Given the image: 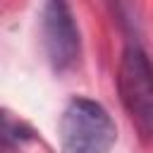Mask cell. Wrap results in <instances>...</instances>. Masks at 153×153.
<instances>
[{
  "instance_id": "obj_1",
  "label": "cell",
  "mask_w": 153,
  "mask_h": 153,
  "mask_svg": "<svg viewBox=\"0 0 153 153\" xmlns=\"http://www.w3.org/2000/svg\"><path fill=\"white\" fill-rule=\"evenodd\" d=\"M62 153H110L117 129L108 110L91 98H72L60 117Z\"/></svg>"
},
{
  "instance_id": "obj_2",
  "label": "cell",
  "mask_w": 153,
  "mask_h": 153,
  "mask_svg": "<svg viewBox=\"0 0 153 153\" xmlns=\"http://www.w3.org/2000/svg\"><path fill=\"white\" fill-rule=\"evenodd\" d=\"M117 91L120 100L141 134V139H153V65L139 45H127L117 67Z\"/></svg>"
},
{
  "instance_id": "obj_3",
  "label": "cell",
  "mask_w": 153,
  "mask_h": 153,
  "mask_svg": "<svg viewBox=\"0 0 153 153\" xmlns=\"http://www.w3.org/2000/svg\"><path fill=\"white\" fill-rule=\"evenodd\" d=\"M41 41L55 72L69 69L79 60L81 41L67 0H45L41 10Z\"/></svg>"
}]
</instances>
